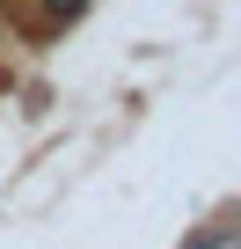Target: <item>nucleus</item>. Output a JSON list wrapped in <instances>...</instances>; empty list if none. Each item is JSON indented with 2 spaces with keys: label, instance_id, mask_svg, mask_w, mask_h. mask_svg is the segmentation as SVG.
<instances>
[{
  "label": "nucleus",
  "instance_id": "obj_1",
  "mask_svg": "<svg viewBox=\"0 0 241 249\" xmlns=\"http://www.w3.org/2000/svg\"><path fill=\"white\" fill-rule=\"evenodd\" d=\"M51 8H59V15H80V8H88V0H51Z\"/></svg>",
  "mask_w": 241,
  "mask_h": 249
}]
</instances>
